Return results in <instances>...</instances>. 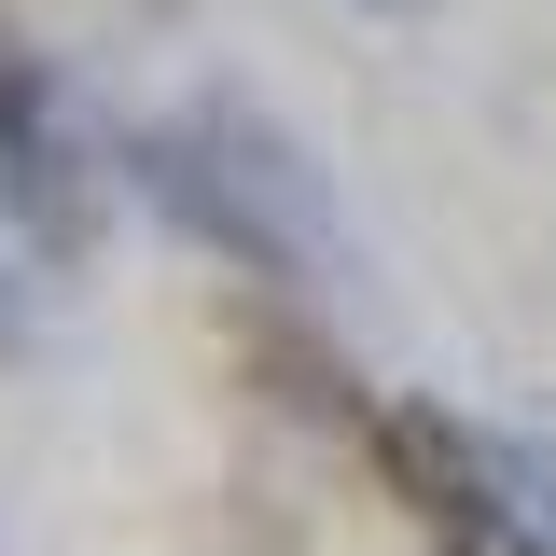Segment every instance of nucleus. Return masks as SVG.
<instances>
[{
    "instance_id": "5",
    "label": "nucleus",
    "mask_w": 556,
    "mask_h": 556,
    "mask_svg": "<svg viewBox=\"0 0 556 556\" xmlns=\"http://www.w3.org/2000/svg\"><path fill=\"white\" fill-rule=\"evenodd\" d=\"M390 14H404V0H390Z\"/></svg>"
},
{
    "instance_id": "2",
    "label": "nucleus",
    "mask_w": 556,
    "mask_h": 556,
    "mask_svg": "<svg viewBox=\"0 0 556 556\" xmlns=\"http://www.w3.org/2000/svg\"><path fill=\"white\" fill-rule=\"evenodd\" d=\"M376 459L417 501V529L459 556H556V445L543 431H486L445 404H376Z\"/></svg>"
},
{
    "instance_id": "3",
    "label": "nucleus",
    "mask_w": 556,
    "mask_h": 556,
    "mask_svg": "<svg viewBox=\"0 0 556 556\" xmlns=\"http://www.w3.org/2000/svg\"><path fill=\"white\" fill-rule=\"evenodd\" d=\"M0 223L28 237V251H84V223H98V153L70 126L56 70L28 56V42H0Z\"/></svg>"
},
{
    "instance_id": "1",
    "label": "nucleus",
    "mask_w": 556,
    "mask_h": 556,
    "mask_svg": "<svg viewBox=\"0 0 556 556\" xmlns=\"http://www.w3.org/2000/svg\"><path fill=\"white\" fill-rule=\"evenodd\" d=\"M139 181L181 208L208 251H237V265H265V278H320L334 265V208L306 181V153H292L265 112H237V98L139 126Z\"/></svg>"
},
{
    "instance_id": "4",
    "label": "nucleus",
    "mask_w": 556,
    "mask_h": 556,
    "mask_svg": "<svg viewBox=\"0 0 556 556\" xmlns=\"http://www.w3.org/2000/svg\"><path fill=\"white\" fill-rule=\"evenodd\" d=\"M0 334H14V306H0Z\"/></svg>"
}]
</instances>
